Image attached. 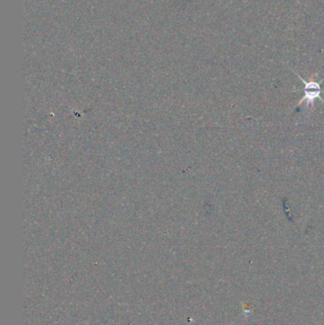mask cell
<instances>
[{
	"label": "cell",
	"instance_id": "1",
	"mask_svg": "<svg viewBox=\"0 0 324 325\" xmlns=\"http://www.w3.org/2000/svg\"><path fill=\"white\" fill-rule=\"evenodd\" d=\"M296 76L299 78V80L304 84V89H303V92H304V96L303 98L299 100V102L297 103L296 107L302 105L304 102L307 104V107H314L315 104V100L320 99L322 103L324 104V100L322 97V92H323V88L321 86V83L323 82H316V81H306L304 80L299 74L296 73Z\"/></svg>",
	"mask_w": 324,
	"mask_h": 325
}]
</instances>
